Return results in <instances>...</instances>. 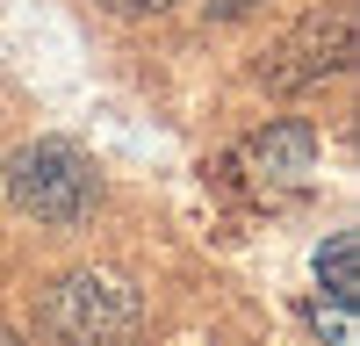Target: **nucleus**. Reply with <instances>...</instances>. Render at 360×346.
Instances as JSON below:
<instances>
[{
  "mask_svg": "<svg viewBox=\"0 0 360 346\" xmlns=\"http://www.w3.org/2000/svg\"><path fill=\"white\" fill-rule=\"evenodd\" d=\"M108 8H123V15H152V8H166V0H108Z\"/></svg>",
  "mask_w": 360,
  "mask_h": 346,
  "instance_id": "7",
  "label": "nucleus"
},
{
  "mask_svg": "<svg viewBox=\"0 0 360 346\" xmlns=\"http://www.w3.org/2000/svg\"><path fill=\"white\" fill-rule=\"evenodd\" d=\"M0 346H15V332H8V325H0Z\"/></svg>",
  "mask_w": 360,
  "mask_h": 346,
  "instance_id": "9",
  "label": "nucleus"
},
{
  "mask_svg": "<svg viewBox=\"0 0 360 346\" xmlns=\"http://www.w3.org/2000/svg\"><path fill=\"white\" fill-rule=\"evenodd\" d=\"M310 325L324 332V339H332V346H353V303H310Z\"/></svg>",
  "mask_w": 360,
  "mask_h": 346,
  "instance_id": "6",
  "label": "nucleus"
},
{
  "mask_svg": "<svg viewBox=\"0 0 360 346\" xmlns=\"http://www.w3.org/2000/svg\"><path fill=\"white\" fill-rule=\"evenodd\" d=\"M209 8H217V15H245L252 0H209Z\"/></svg>",
  "mask_w": 360,
  "mask_h": 346,
  "instance_id": "8",
  "label": "nucleus"
},
{
  "mask_svg": "<svg viewBox=\"0 0 360 346\" xmlns=\"http://www.w3.org/2000/svg\"><path fill=\"white\" fill-rule=\"evenodd\" d=\"M346 51H353L346 15H310V22L281 44V58L266 65V79H274V86H310V79H324V72H339Z\"/></svg>",
  "mask_w": 360,
  "mask_h": 346,
  "instance_id": "4",
  "label": "nucleus"
},
{
  "mask_svg": "<svg viewBox=\"0 0 360 346\" xmlns=\"http://www.w3.org/2000/svg\"><path fill=\"white\" fill-rule=\"evenodd\" d=\"M130 332H137L130 288H115L101 274H72L51 296V339L58 346H130Z\"/></svg>",
  "mask_w": 360,
  "mask_h": 346,
  "instance_id": "2",
  "label": "nucleus"
},
{
  "mask_svg": "<svg viewBox=\"0 0 360 346\" xmlns=\"http://www.w3.org/2000/svg\"><path fill=\"white\" fill-rule=\"evenodd\" d=\"M317 281H324L332 303H353L360 296V238H353V231H339V238L317 252Z\"/></svg>",
  "mask_w": 360,
  "mask_h": 346,
  "instance_id": "5",
  "label": "nucleus"
},
{
  "mask_svg": "<svg viewBox=\"0 0 360 346\" xmlns=\"http://www.w3.org/2000/svg\"><path fill=\"white\" fill-rule=\"evenodd\" d=\"M231 166H238V181L259 202H288V195H303L310 173H317V130L310 123H266L259 137L238 144Z\"/></svg>",
  "mask_w": 360,
  "mask_h": 346,
  "instance_id": "3",
  "label": "nucleus"
},
{
  "mask_svg": "<svg viewBox=\"0 0 360 346\" xmlns=\"http://www.w3.org/2000/svg\"><path fill=\"white\" fill-rule=\"evenodd\" d=\"M8 195L29 217H44V224H79L94 210L101 181H94V166H86L72 144H22L8 159Z\"/></svg>",
  "mask_w": 360,
  "mask_h": 346,
  "instance_id": "1",
  "label": "nucleus"
}]
</instances>
